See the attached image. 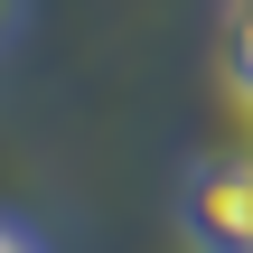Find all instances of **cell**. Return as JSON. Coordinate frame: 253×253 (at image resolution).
Segmentation results:
<instances>
[{
    "label": "cell",
    "instance_id": "cell-1",
    "mask_svg": "<svg viewBox=\"0 0 253 253\" xmlns=\"http://www.w3.org/2000/svg\"><path fill=\"white\" fill-rule=\"evenodd\" d=\"M178 235L188 253H253V150L197 160L178 178Z\"/></svg>",
    "mask_w": 253,
    "mask_h": 253
},
{
    "label": "cell",
    "instance_id": "cell-2",
    "mask_svg": "<svg viewBox=\"0 0 253 253\" xmlns=\"http://www.w3.org/2000/svg\"><path fill=\"white\" fill-rule=\"evenodd\" d=\"M225 75H235V94L253 103V0L225 9Z\"/></svg>",
    "mask_w": 253,
    "mask_h": 253
},
{
    "label": "cell",
    "instance_id": "cell-3",
    "mask_svg": "<svg viewBox=\"0 0 253 253\" xmlns=\"http://www.w3.org/2000/svg\"><path fill=\"white\" fill-rule=\"evenodd\" d=\"M0 253H47V235H38V225H19V216L0 207Z\"/></svg>",
    "mask_w": 253,
    "mask_h": 253
},
{
    "label": "cell",
    "instance_id": "cell-4",
    "mask_svg": "<svg viewBox=\"0 0 253 253\" xmlns=\"http://www.w3.org/2000/svg\"><path fill=\"white\" fill-rule=\"evenodd\" d=\"M0 28H9V0H0Z\"/></svg>",
    "mask_w": 253,
    "mask_h": 253
}]
</instances>
